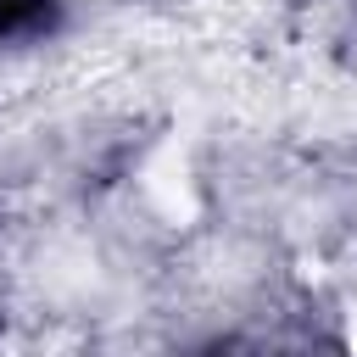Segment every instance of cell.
Instances as JSON below:
<instances>
[{
    "label": "cell",
    "mask_w": 357,
    "mask_h": 357,
    "mask_svg": "<svg viewBox=\"0 0 357 357\" xmlns=\"http://www.w3.org/2000/svg\"><path fill=\"white\" fill-rule=\"evenodd\" d=\"M50 6L45 0H0V33H17L22 22H39Z\"/></svg>",
    "instance_id": "6da1fadb"
}]
</instances>
